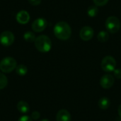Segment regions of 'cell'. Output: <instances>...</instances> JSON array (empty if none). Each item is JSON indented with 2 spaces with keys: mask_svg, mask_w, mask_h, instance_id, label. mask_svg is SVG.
Masks as SVG:
<instances>
[{
  "mask_svg": "<svg viewBox=\"0 0 121 121\" xmlns=\"http://www.w3.org/2000/svg\"><path fill=\"white\" fill-rule=\"evenodd\" d=\"M54 34L57 38L62 40H67L71 36L72 29L67 22L59 21L54 27Z\"/></svg>",
  "mask_w": 121,
  "mask_h": 121,
  "instance_id": "1",
  "label": "cell"
},
{
  "mask_svg": "<svg viewBox=\"0 0 121 121\" xmlns=\"http://www.w3.org/2000/svg\"><path fill=\"white\" fill-rule=\"evenodd\" d=\"M35 46L39 52H48L51 50L52 42L49 37L42 35L36 38L35 40Z\"/></svg>",
  "mask_w": 121,
  "mask_h": 121,
  "instance_id": "2",
  "label": "cell"
},
{
  "mask_svg": "<svg viewBox=\"0 0 121 121\" xmlns=\"http://www.w3.org/2000/svg\"><path fill=\"white\" fill-rule=\"evenodd\" d=\"M16 61L14 58L6 57L3 58L0 62V70L4 73H10L17 67Z\"/></svg>",
  "mask_w": 121,
  "mask_h": 121,
  "instance_id": "3",
  "label": "cell"
},
{
  "mask_svg": "<svg viewBox=\"0 0 121 121\" xmlns=\"http://www.w3.org/2000/svg\"><path fill=\"white\" fill-rule=\"evenodd\" d=\"M105 26L108 32L111 33H117L121 28V22L120 20L116 16H109L105 23Z\"/></svg>",
  "mask_w": 121,
  "mask_h": 121,
  "instance_id": "4",
  "label": "cell"
},
{
  "mask_svg": "<svg viewBox=\"0 0 121 121\" xmlns=\"http://www.w3.org/2000/svg\"><path fill=\"white\" fill-rule=\"evenodd\" d=\"M101 68L106 72H112L116 69V61L112 56H106L101 61Z\"/></svg>",
  "mask_w": 121,
  "mask_h": 121,
  "instance_id": "5",
  "label": "cell"
},
{
  "mask_svg": "<svg viewBox=\"0 0 121 121\" xmlns=\"http://www.w3.org/2000/svg\"><path fill=\"white\" fill-rule=\"evenodd\" d=\"M14 38V35L11 32L4 31L0 35V43L2 45L8 47L13 44Z\"/></svg>",
  "mask_w": 121,
  "mask_h": 121,
  "instance_id": "6",
  "label": "cell"
},
{
  "mask_svg": "<svg viewBox=\"0 0 121 121\" xmlns=\"http://www.w3.org/2000/svg\"><path fill=\"white\" fill-rule=\"evenodd\" d=\"M115 82V77L111 74H107L104 75L100 80V85L102 88L105 89H108L111 88Z\"/></svg>",
  "mask_w": 121,
  "mask_h": 121,
  "instance_id": "7",
  "label": "cell"
},
{
  "mask_svg": "<svg viewBox=\"0 0 121 121\" xmlns=\"http://www.w3.org/2000/svg\"><path fill=\"white\" fill-rule=\"evenodd\" d=\"M47 24H48L47 21L45 18H39L33 22L31 25V28L33 30V31L39 33L43 31L45 29V28L47 27Z\"/></svg>",
  "mask_w": 121,
  "mask_h": 121,
  "instance_id": "8",
  "label": "cell"
},
{
  "mask_svg": "<svg viewBox=\"0 0 121 121\" xmlns=\"http://www.w3.org/2000/svg\"><path fill=\"white\" fill-rule=\"evenodd\" d=\"M94 30L90 26H84L83 27L79 33V36L82 40L84 41L90 40L94 36Z\"/></svg>",
  "mask_w": 121,
  "mask_h": 121,
  "instance_id": "9",
  "label": "cell"
},
{
  "mask_svg": "<svg viewBox=\"0 0 121 121\" xmlns=\"http://www.w3.org/2000/svg\"><path fill=\"white\" fill-rule=\"evenodd\" d=\"M56 121H71V114L66 109L60 110L56 116Z\"/></svg>",
  "mask_w": 121,
  "mask_h": 121,
  "instance_id": "10",
  "label": "cell"
},
{
  "mask_svg": "<svg viewBox=\"0 0 121 121\" xmlns=\"http://www.w3.org/2000/svg\"><path fill=\"white\" fill-rule=\"evenodd\" d=\"M16 20L21 24H26L30 20V15L26 11H20L16 15Z\"/></svg>",
  "mask_w": 121,
  "mask_h": 121,
  "instance_id": "11",
  "label": "cell"
},
{
  "mask_svg": "<svg viewBox=\"0 0 121 121\" xmlns=\"http://www.w3.org/2000/svg\"><path fill=\"white\" fill-rule=\"evenodd\" d=\"M98 106L101 110H106L111 106V101L107 97H101L98 102Z\"/></svg>",
  "mask_w": 121,
  "mask_h": 121,
  "instance_id": "12",
  "label": "cell"
},
{
  "mask_svg": "<svg viewBox=\"0 0 121 121\" xmlns=\"http://www.w3.org/2000/svg\"><path fill=\"white\" fill-rule=\"evenodd\" d=\"M17 109L21 113H26L30 111V106L28 104L24 101H21L17 104Z\"/></svg>",
  "mask_w": 121,
  "mask_h": 121,
  "instance_id": "13",
  "label": "cell"
},
{
  "mask_svg": "<svg viewBox=\"0 0 121 121\" xmlns=\"http://www.w3.org/2000/svg\"><path fill=\"white\" fill-rule=\"evenodd\" d=\"M97 39L99 42L101 43H104L108 40L109 39V34L108 32L104 31V30H101L99 33L98 35H97Z\"/></svg>",
  "mask_w": 121,
  "mask_h": 121,
  "instance_id": "14",
  "label": "cell"
},
{
  "mask_svg": "<svg viewBox=\"0 0 121 121\" xmlns=\"http://www.w3.org/2000/svg\"><path fill=\"white\" fill-rule=\"evenodd\" d=\"M16 72L19 76H25L28 72V68L24 65H18L16 67Z\"/></svg>",
  "mask_w": 121,
  "mask_h": 121,
  "instance_id": "15",
  "label": "cell"
},
{
  "mask_svg": "<svg viewBox=\"0 0 121 121\" xmlns=\"http://www.w3.org/2000/svg\"><path fill=\"white\" fill-rule=\"evenodd\" d=\"M98 13H99V9H98L97 6H96V5L90 6L88 8V9H87V14L90 17H95V16H96Z\"/></svg>",
  "mask_w": 121,
  "mask_h": 121,
  "instance_id": "16",
  "label": "cell"
},
{
  "mask_svg": "<svg viewBox=\"0 0 121 121\" xmlns=\"http://www.w3.org/2000/svg\"><path fill=\"white\" fill-rule=\"evenodd\" d=\"M23 38L25 39L26 41L29 42V43H32V42H35L36 38L35 34L33 32L30 31H27L24 33L23 35Z\"/></svg>",
  "mask_w": 121,
  "mask_h": 121,
  "instance_id": "17",
  "label": "cell"
},
{
  "mask_svg": "<svg viewBox=\"0 0 121 121\" xmlns=\"http://www.w3.org/2000/svg\"><path fill=\"white\" fill-rule=\"evenodd\" d=\"M8 84L7 77L1 72H0V90L4 89Z\"/></svg>",
  "mask_w": 121,
  "mask_h": 121,
  "instance_id": "18",
  "label": "cell"
},
{
  "mask_svg": "<svg viewBox=\"0 0 121 121\" xmlns=\"http://www.w3.org/2000/svg\"><path fill=\"white\" fill-rule=\"evenodd\" d=\"M109 0H93L94 3L97 6H105Z\"/></svg>",
  "mask_w": 121,
  "mask_h": 121,
  "instance_id": "19",
  "label": "cell"
},
{
  "mask_svg": "<svg viewBox=\"0 0 121 121\" xmlns=\"http://www.w3.org/2000/svg\"><path fill=\"white\" fill-rule=\"evenodd\" d=\"M113 75L114 77H116L118 79H121V69H116L113 71Z\"/></svg>",
  "mask_w": 121,
  "mask_h": 121,
  "instance_id": "20",
  "label": "cell"
},
{
  "mask_svg": "<svg viewBox=\"0 0 121 121\" xmlns=\"http://www.w3.org/2000/svg\"><path fill=\"white\" fill-rule=\"evenodd\" d=\"M18 121H32V118L26 115L22 116L21 117H20V118L18 119Z\"/></svg>",
  "mask_w": 121,
  "mask_h": 121,
  "instance_id": "21",
  "label": "cell"
},
{
  "mask_svg": "<svg viewBox=\"0 0 121 121\" xmlns=\"http://www.w3.org/2000/svg\"><path fill=\"white\" fill-rule=\"evenodd\" d=\"M40 113L39 112H38V111H33V113H32V115H31V118L33 119V120H38L39 118H40Z\"/></svg>",
  "mask_w": 121,
  "mask_h": 121,
  "instance_id": "22",
  "label": "cell"
},
{
  "mask_svg": "<svg viewBox=\"0 0 121 121\" xmlns=\"http://www.w3.org/2000/svg\"><path fill=\"white\" fill-rule=\"evenodd\" d=\"M28 1L33 6H38L41 2V0H28Z\"/></svg>",
  "mask_w": 121,
  "mask_h": 121,
  "instance_id": "23",
  "label": "cell"
},
{
  "mask_svg": "<svg viewBox=\"0 0 121 121\" xmlns=\"http://www.w3.org/2000/svg\"><path fill=\"white\" fill-rule=\"evenodd\" d=\"M118 115H119V116L121 118V104L119 106V107H118Z\"/></svg>",
  "mask_w": 121,
  "mask_h": 121,
  "instance_id": "24",
  "label": "cell"
},
{
  "mask_svg": "<svg viewBox=\"0 0 121 121\" xmlns=\"http://www.w3.org/2000/svg\"><path fill=\"white\" fill-rule=\"evenodd\" d=\"M50 121L48 119H43L42 121Z\"/></svg>",
  "mask_w": 121,
  "mask_h": 121,
  "instance_id": "25",
  "label": "cell"
}]
</instances>
